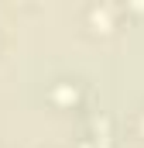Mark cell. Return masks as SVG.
Returning a JSON list of instances; mask_svg holds the SVG:
<instances>
[{
	"label": "cell",
	"mask_w": 144,
	"mask_h": 148,
	"mask_svg": "<svg viewBox=\"0 0 144 148\" xmlns=\"http://www.w3.org/2000/svg\"><path fill=\"white\" fill-rule=\"evenodd\" d=\"M48 100H52L55 107H62V110H75V107L82 103V86H79V79H55V83L48 86Z\"/></svg>",
	"instance_id": "cell-1"
},
{
	"label": "cell",
	"mask_w": 144,
	"mask_h": 148,
	"mask_svg": "<svg viewBox=\"0 0 144 148\" xmlns=\"http://www.w3.org/2000/svg\"><path fill=\"white\" fill-rule=\"evenodd\" d=\"M86 14H89L96 24H103V35H110V31H113V21H110V17H113V7H96V3H93Z\"/></svg>",
	"instance_id": "cell-2"
},
{
	"label": "cell",
	"mask_w": 144,
	"mask_h": 148,
	"mask_svg": "<svg viewBox=\"0 0 144 148\" xmlns=\"http://www.w3.org/2000/svg\"><path fill=\"white\" fill-rule=\"evenodd\" d=\"M130 131L144 141V107H137V110H134V117H130Z\"/></svg>",
	"instance_id": "cell-3"
}]
</instances>
